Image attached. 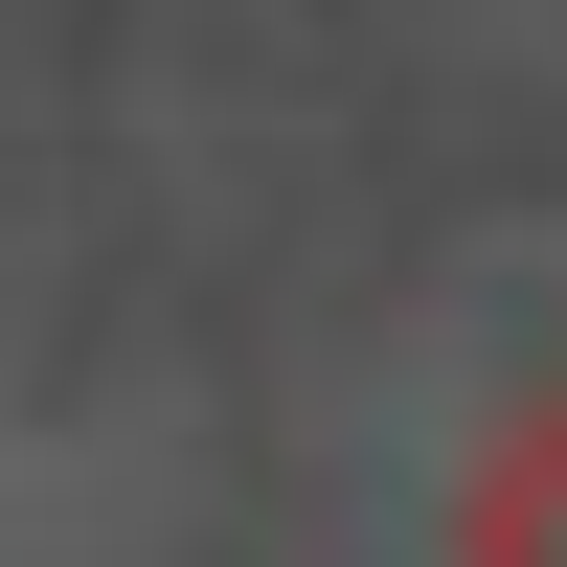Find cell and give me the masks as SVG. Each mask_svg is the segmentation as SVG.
<instances>
[]
</instances>
